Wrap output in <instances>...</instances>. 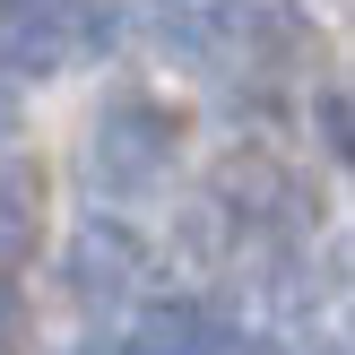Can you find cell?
Instances as JSON below:
<instances>
[{"mask_svg": "<svg viewBox=\"0 0 355 355\" xmlns=\"http://www.w3.org/2000/svg\"><path fill=\"white\" fill-rule=\"evenodd\" d=\"M173 139H182V121L165 113V104H148V96H121V104H104L96 113V139H87V156H96V182L104 191H156V173H165V156H173Z\"/></svg>", "mask_w": 355, "mask_h": 355, "instance_id": "obj_1", "label": "cell"}, {"mask_svg": "<svg viewBox=\"0 0 355 355\" xmlns=\"http://www.w3.org/2000/svg\"><path fill=\"white\" fill-rule=\"evenodd\" d=\"M96 0H0V69L9 78H52L87 44Z\"/></svg>", "mask_w": 355, "mask_h": 355, "instance_id": "obj_2", "label": "cell"}, {"mask_svg": "<svg viewBox=\"0 0 355 355\" xmlns=\"http://www.w3.org/2000/svg\"><path fill=\"white\" fill-rule=\"evenodd\" d=\"M139 269H148V252H139L121 225H78L69 234V252H61V277H69V295H78L87 312H121L139 295Z\"/></svg>", "mask_w": 355, "mask_h": 355, "instance_id": "obj_3", "label": "cell"}, {"mask_svg": "<svg viewBox=\"0 0 355 355\" xmlns=\"http://www.w3.org/2000/svg\"><path fill=\"white\" fill-rule=\"evenodd\" d=\"M208 312L191 304V295H173V304H148L139 312V329H130V355H208Z\"/></svg>", "mask_w": 355, "mask_h": 355, "instance_id": "obj_4", "label": "cell"}, {"mask_svg": "<svg viewBox=\"0 0 355 355\" xmlns=\"http://www.w3.org/2000/svg\"><path fill=\"white\" fill-rule=\"evenodd\" d=\"M35 243V173H0V260Z\"/></svg>", "mask_w": 355, "mask_h": 355, "instance_id": "obj_5", "label": "cell"}, {"mask_svg": "<svg viewBox=\"0 0 355 355\" xmlns=\"http://www.w3.org/2000/svg\"><path fill=\"white\" fill-rule=\"evenodd\" d=\"M208 355H286L269 338V329H217V338H208Z\"/></svg>", "mask_w": 355, "mask_h": 355, "instance_id": "obj_6", "label": "cell"}, {"mask_svg": "<svg viewBox=\"0 0 355 355\" xmlns=\"http://www.w3.org/2000/svg\"><path fill=\"white\" fill-rule=\"evenodd\" d=\"M17 338H26V304H17V286L0 277V347H17Z\"/></svg>", "mask_w": 355, "mask_h": 355, "instance_id": "obj_7", "label": "cell"}, {"mask_svg": "<svg viewBox=\"0 0 355 355\" xmlns=\"http://www.w3.org/2000/svg\"><path fill=\"white\" fill-rule=\"evenodd\" d=\"M321 139L329 156H347V96H321Z\"/></svg>", "mask_w": 355, "mask_h": 355, "instance_id": "obj_8", "label": "cell"}, {"mask_svg": "<svg viewBox=\"0 0 355 355\" xmlns=\"http://www.w3.org/2000/svg\"><path fill=\"white\" fill-rule=\"evenodd\" d=\"M17 130V104H9V87H0V139H9Z\"/></svg>", "mask_w": 355, "mask_h": 355, "instance_id": "obj_9", "label": "cell"}, {"mask_svg": "<svg viewBox=\"0 0 355 355\" xmlns=\"http://www.w3.org/2000/svg\"><path fill=\"white\" fill-rule=\"evenodd\" d=\"M78 355H130V347H113V338H87V347H78Z\"/></svg>", "mask_w": 355, "mask_h": 355, "instance_id": "obj_10", "label": "cell"}, {"mask_svg": "<svg viewBox=\"0 0 355 355\" xmlns=\"http://www.w3.org/2000/svg\"><path fill=\"white\" fill-rule=\"evenodd\" d=\"M304 355H347V347H338V338H321V347H304Z\"/></svg>", "mask_w": 355, "mask_h": 355, "instance_id": "obj_11", "label": "cell"}]
</instances>
